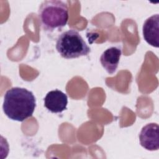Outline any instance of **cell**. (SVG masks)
Returning <instances> with one entry per match:
<instances>
[{"label":"cell","mask_w":159,"mask_h":159,"mask_svg":"<svg viewBox=\"0 0 159 159\" xmlns=\"http://www.w3.org/2000/svg\"><path fill=\"white\" fill-rule=\"evenodd\" d=\"M35 107L34 94L25 88L14 87L4 94L2 109L10 119L22 122L32 116Z\"/></svg>","instance_id":"obj_1"},{"label":"cell","mask_w":159,"mask_h":159,"mask_svg":"<svg viewBox=\"0 0 159 159\" xmlns=\"http://www.w3.org/2000/svg\"><path fill=\"white\" fill-rule=\"evenodd\" d=\"M38 14L43 29L52 31L66 24L68 8L67 4L61 1H45L40 5Z\"/></svg>","instance_id":"obj_2"},{"label":"cell","mask_w":159,"mask_h":159,"mask_svg":"<svg viewBox=\"0 0 159 159\" xmlns=\"http://www.w3.org/2000/svg\"><path fill=\"white\" fill-rule=\"evenodd\" d=\"M56 49L64 58H76L88 55L90 48L78 31L70 29L61 34L56 42Z\"/></svg>","instance_id":"obj_3"},{"label":"cell","mask_w":159,"mask_h":159,"mask_svg":"<svg viewBox=\"0 0 159 159\" xmlns=\"http://www.w3.org/2000/svg\"><path fill=\"white\" fill-rule=\"evenodd\" d=\"M159 127L157 123H150L142 127L139 134L141 146L147 150L155 151L159 148Z\"/></svg>","instance_id":"obj_4"},{"label":"cell","mask_w":159,"mask_h":159,"mask_svg":"<svg viewBox=\"0 0 159 159\" xmlns=\"http://www.w3.org/2000/svg\"><path fill=\"white\" fill-rule=\"evenodd\" d=\"M68 97L58 89L49 91L44 98V106L52 113H60L66 109Z\"/></svg>","instance_id":"obj_5"},{"label":"cell","mask_w":159,"mask_h":159,"mask_svg":"<svg viewBox=\"0 0 159 159\" xmlns=\"http://www.w3.org/2000/svg\"><path fill=\"white\" fill-rule=\"evenodd\" d=\"M145 40L151 46L158 48L159 46V15L158 14L148 17L142 27Z\"/></svg>","instance_id":"obj_6"},{"label":"cell","mask_w":159,"mask_h":159,"mask_svg":"<svg viewBox=\"0 0 159 159\" xmlns=\"http://www.w3.org/2000/svg\"><path fill=\"white\" fill-rule=\"evenodd\" d=\"M122 55L120 47H111L102 52L100 57V62L102 67L109 74L116 72Z\"/></svg>","instance_id":"obj_7"}]
</instances>
